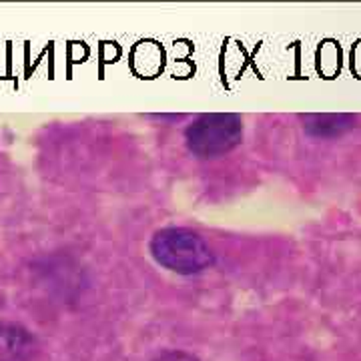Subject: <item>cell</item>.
Listing matches in <instances>:
<instances>
[{
  "instance_id": "3957f363",
  "label": "cell",
  "mask_w": 361,
  "mask_h": 361,
  "mask_svg": "<svg viewBox=\"0 0 361 361\" xmlns=\"http://www.w3.org/2000/svg\"><path fill=\"white\" fill-rule=\"evenodd\" d=\"M37 349L32 334L16 323L0 322V361H25Z\"/></svg>"
},
{
  "instance_id": "5b68a950",
  "label": "cell",
  "mask_w": 361,
  "mask_h": 361,
  "mask_svg": "<svg viewBox=\"0 0 361 361\" xmlns=\"http://www.w3.org/2000/svg\"><path fill=\"white\" fill-rule=\"evenodd\" d=\"M155 361H199L191 353H185V351H169L165 355L157 357Z\"/></svg>"
},
{
  "instance_id": "7a4b0ae2",
  "label": "cell",
  "mask_w": 361,
  "mask_h": 361,
  "mask_svg": "<svg viewBox=\"0 0 361 361\" xmlns=\"http://www.w3.org/2000/svg\"><path fill=\"white\" fill-rule=\"evenodd\" d=\"M243 139V121L233 113H209L195 118L185 130L187 149L199 159L231 153Z\"/></svg>"
},
{
  "instance_id": "6da1fadb",
  "label": "cell",
  "mask_w": 361,
  "mask_h": 361,
  "mask_svg": "<svg viewBox=\"0 0 361 361\" xmlns=\"http://www.w3.org/2000/svg\"><path fill=\"white\" fill-rule=\"evenodd\" d=\"M151 255L161 267L179 275H197L215 263V255L205 239L183 227L157 231L151 239Z\"/></svg>"
},
{
  "instance_id": "277c9868",
  "label": "cell",
  "mask_w": 361,
  "mask_h": 361,
  "mask_svg": "<svg viewBox=\"0 0 361 361\" xmlns=\"http://www.w3.org/2000/svg\"><path fill=\"white\" fill-rule=\"evenodd\" d=\"M355 127V118L343 113H323L303 116V129L315 139H336Z\"/></svg>"
}]
</instances>
